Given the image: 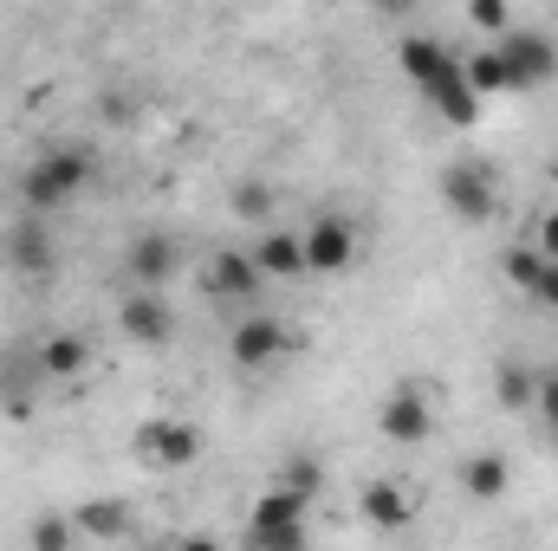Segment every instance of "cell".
Masks as SVG:
<instances>
[{
    "label": "cell",
    "mask_w": 558,
    "mask_h": 551,
    "mask_svg": "<svg viewBox=\"0 0 558 551\" xmlns=\"http://www.w3.org/2000/svg\"><path fill=\"white\" fill-rule=\"evenodd\" d=\"M377 428H384V441H397V448H422V441L435 434V409H428L422 390H390L384 409H377Z\"/></svg>",
    "instance_id": "obj_10"
},
{
    "label": "cell",
    "mask_w": 558,
    "mask_h": 551,
    "mask_svg": "<svg viewBox=\"0 0 558 551\" xmlns=\"http://www.w3.org/2000/svg\"><path fill=\"white\" fill-rule=\"evenodd\" d=\"M533 241H539V254H546V260H558V208L539 221V234H533Z\"/></svg>",
    "instance_id": "obj_31"
},
{
    "label": "cell",
    "mask_w": 558,
    "mask_h": 551,
    "mask_svg": "<svg viewBox=\"0 0 558 551\" xmlns=\"http://www.w3.org/2000/svg\"><path fill=\"white\" fill-rule=\"evenodd\" d=\"M526 298H539L546 311H558V260H546V267H539V285H533Z\"/></svg>",
    "instance_id": "obj_29"
},
{
    "label": "cell",
    "mask_w": 558,
    "mask_h": 551,
    "mask_svg": "<svg viewBox=\"0 0 558 551\" xmlns=\"http://www.w3.org/2000/svg\"><path fill=\"white\" fill-rule=\"evenodd\" d=\"M85 182H92V149L59 143V149H46L39 162H26L20 201H26V215H52V208H72V201L85 195Z\"/></svg>",
    "instance_id": "obj_1"
},
{
    "label": "cell",
    "mask_w": 558,
    "mask_h": 551,
    "mask_svg": "<svg viewBox=\"0 0 558 551\" xmlns=\"http://www.w3.org/2000/svg\"><path fill=\"white\" fill-rule=\"evenodd\" d=\"M448 59H454V52H448L441 39H428V33H410V39L397 46V65L410 72V85H428V78H435Z\"/></svg>",
    "instance_id": "obj_19"
},
{
    "label": "cell",
    "mask_w": 558,
    "mask_h": 551,
    "mask_svg": "<svg viewBox=\"0 0 558 551\" xmlns=\"http://www.w3.org/2000/svg\"><path fill=\"white\" fill-rule=\"evenodd\" d=\"M435 188H441L448 215H454V221H468V228H487V221H494V208H500V195H494V169H487L481 156L448 162V169L435 175Z\"/></svg>",
    "instance_id": "obj_2"
},
{
    "label": "cell",
    "mask_w": 558,
    "mask_h": 551,
    "mask_svg": "<svg viewBox=\"0 0 558 551\" xmlns=\"http://www.w3.org/2000/svg\"><path fill=\"white\" fill-rule=\"evenodd\" d=\"M539 267H546L539 241H526V247H507V254H500V273L513 279L520 292H533V285H539Z\"/></svg>",
    "instance_id": "obj_24"
},
{
    "label": "cell",
    "mask_w": 558,
    "mask_h": 551,
    "mask_svg": "<svg viewBox=\"0 0 558 551\" xmlns=\"http://www.w3.org/2000/svg\"><path fill=\"white\" fill-rule=\"evenodd\" d=\"M507 487H513V467L500 454H468L461 461V493L468 500H507Z\"/></svg>",
    "instance_id": "obj_16"
},
{
    "label": "cell",
    "mask_w": 558,
    "mask_h": 551,
    "mask_svg": "<svg viewBox=\"0 0 558 551\" xmlns=\"http://www.w3.org/2000/svg\"><path fill=\"white\" fill-rule=\"evenodd\" d=\"M500 59H507V78L513 91H533V85H553L558 78V46L546 33H500Z\"/></svg>",
    "instance_id": "obj_6"
},
{
    "label": "cell",
    "mask_w": 558,
    "mask_h": 551,
    "mask_svg": "<svg viewBox=\"0 0 558 551\" xmlns=\"http://www.w3.org/2000/svg\"><path fill=\"white\" fill-rule=\"evenodd\" d=\"M305 539H312L305 519L299 526H247V546H260V551H299Z\"/></svg>",
    "instance_id": "obj_27"
},
{
    "label": "cell",
    "mask_w": 558,
    "mask_h": 551,
    "mask_svg": "<svg viewBox=\"0 0 558 551\" xmlns=\"http://www.w3.org/2000/svg\"><path fill=\"white\" fill-rule=\"evenodd\" d=\"M468 20H474L481 33H507V26H513V7H507V0H468Z\"/></svg>",
    "instance_id": "obj_28"
},
{
    "label": "cell",
    "mask_w": 558,
    "mask_h": 551,
    "mask_svg": "<svg viewBox=\"0 0 558 551\" xmlns=\"http://www.w3.org/2000/svg\"><path fill=\"white\" fill-rule=\"evenodd\" d=\"M553 448H558V421H553Z\"/></svg>",
    "instance_id": "obj_33"
},
{
    "label": "cell",
    "mask_w": 558,
    "mask_h": 551,
    "mask_svg": "<svg viewBox=\"0 0 558 551\" xmlns=\"http://www.w3.org/2000/svg\"><path fill=\"white\" fill-rule=\"evenodd\" d=\"M33 551H65L72 539H78V519H59V513H46V519H33Z\"/></svg>",
    "instance_id": "obj_25"
},
{
    "label": "cell",
    "mask_w": 558,
    "mask_h": 551,
    "mask_svg": "<svg viewBox=\"0 0 558 551\" xmlns=\"http://www.w3.org/2000/svg\"><path fill=\"white\" fill-rule=\"evenodd\" d=\"M0 260H7V273L13 279H52V267H59V247H52V234L39 228V215L33 221H13L7 228V241H0Z\"/></svg>",
    "instance_id": "obj_7"
},
{
    "label": "cell",
    "mask_w": 558,
    "mask_h": 551,
    "mask_svg": "<svg viewBox=\"0 0 558 551\" xmlns=\"http://www.w3.org/2000/svg\"><path fill=\"white\" fill-rule=\"evenodd\" d=\"M274 480H279V487H292V493H305V500H318V487H325V467H318L312 454H286Z\"/></svg>",
    "instance_id": "obj_23"
},
{
    "label": "cell",
    "mask_w": 558,
    "mask_h": 551,
    "mask_svg": "<svg viewBox=\"0 0 558 551\" xmlns=\"http://www.w3.org/2000/svg\"><path fill=\"white\" fill-rule=\"evenodd\" d=\"M254 260H260V273H274V279L305 273V234H292V228H267V234L254 241Z\"/></svg>",
    "instance_id": "obj_15"
},
{
    "label": "cell",
    "mask_w": 558,
    "mask_h": 551,
    "mask_svg": "<svg viewBox=\"0 0 558 551\" xmlns=\"http://www.w3.org/2000/svg\"><path fill=\"white\" fill-rule=\"evenodd\" d=\"M39 383H52L39 344H7V351H0V415H7V421H26Z\"/></svg>",
    "instance_id": "obj_4"
},
{
    "label": "cell",
    "mask_w": 558,
    "mask_h": 551,
    "mask_svg": "<svg viewBox=\"0 0 558 551\" xmlns=\"http://www.w3.org/2000/svg\"><path fill=\"white\" fill-rule=\"evenodd\" d=\"M533 403H539V415H546V421H558V370H546V377H539Z\"/></svg>",
    "instance_id": "obj_30"
},
{
    "label": "cell",
    "mask_w": 558,
    "mask_h": 551,
    "mask_svg": "<svg viewBox=\"0 0 558 551\" xmlns=\"http://www.w3.org/2000/svg\"><path fill=\"white\" fill-rule=\"evenodd\" d=\"M279 351H292V331H286L279 318H241V325H234V338H228L234 370H267Z\"/></svg>",
    "instance_id": "obj_11"
},
{
    "label": "cell",
    "mask_w": 558,
    "mask_h": 551,
    "mask_svg": "<svg viewBox=\"0 0 558 551\" xmlns=\"http://www.w3.org/2000/svg\"><path fill=\"white\" fill-rule=\"evenodd\" d=\"M175 267H182V241L162 234V228H149V234H137L124 247V273L137 285H162V279H175Z\"/></svg>",
    "instance_id": "obj_12"
},
{
    "label": "cell",
    "mask_w": 558,
    "mask_h": 551,
    "mask_svg": "<svg viewBox=\"0 0 558 551\" xmlns=\"http://www.w3.org/2000/svg\"><path fill=\"white\" fill-rule=\"evenodd\" d=\"M137 461L143 467H162V474L195 467V461H202V428H195V421H175V415L143 421L137 428Z\"/></svg>",
    "instance_id": "obj_3"
},
{
    "label": "cell",
    "mask_w": 558,
    "mask_h": 551,
    "mask_svg": "<svg viewBox=\"0 0 558 551\" xmlns=\"http://www.w3.org/2000/svg\"><path fill=\"white\" fill-rule=\"evenodd\" d=\"M274 201H279V188H267V182H241V188H234V215H241V221H267Z\"/></svg>",
    "instance_id": "obj_26"
},
{
    "label": "cell",
    "mask_w": 558,
    "mask_h": 551,
    "mask_svg": "<svg viewBox=\"0 0 558 551\" xmlns=\"http://www.w3.org/2000/svg\"><path fill=\"white\" fill-rule=\"evenodd\" d=\"M118 331H124L131 344H143V351H156V344L175 338V311H169V298H162L156 285H137V292L118 298Z\"/></svg>",
    "instance_id": "obj_5"
},
{
    "label": "cell",
    "mask_w": 558,
    "mask_h": 551,
    "mask_svg": "<svg viewBox=\"0 0 558 551\" xmlns=\"http://www.w3.org/2000/svg\"><path fill=\"white\" fill-rule=\"evenodd\" d=\"M533 390H539V370H526V364H500L494 370V396H500V409H533Z\"/></svg>",
    "instance_id": "obj_22"
},
{
    "label": "cell",
    "mask_w": 558,
    "mask_h": 551,
    "mask_svg": "<svg viewBox=\"0 0 558 551\" xmlns=\"http://www.w3.org/2000/svg\"><path fill=\"white\" fill-rule=\"evenodd\" d=\"M260 260H254V254H234V247H228V254H215V279H208V285H215V292H221V298H254V292H260Z\"/></svg>",
    "instance_id": "obj_17"
},
{
    "label": "cell",
    "mask_w": 558,
    "mask_h": 551,
    "mask_svg": "<svg viewBox=\"0 0 558 551\" xmlns=\"http://www.w3.org/2000/svg\"><path fill=\"white\" fill-rule=\"evenodd\" d=\"M461 72H468V85H474L481 98H494V91H513V78H507V59H500V46H481L474 59H461Z\"/></svg>",
    "instance_id": "obj_21"
},
{
    "label": "cell",
    "mask_w": 558,
    "mask_h": 551,
    "mask_svg": "<svg viewBox=\"0 0 558 551\" xmlns=\"http://www.w3.org/2000/svg\"><path fill=\"white\" fill-rule=\"evenodd\" d=\"M357 506H364V519H371L377 532H403V526L416 519V500H410V493H403L397 480H371Z\"/></svg>",
    "instance_id": "obj_13"
},
{
    "label": "cell",
    "mask_w": 558,
    "mask_h": 551,
    "mask_svg": "<svg viewBox=\"0 0 558 551\" xmlns=\"http://www.w3.org/2000/svg\"><path fill=\"white\" fill-rule=\"evenodd\" d=\"M422 98H428V105H435V118H441V124H454V131H474V124H481V91L468 85L461 59H448V65L422 85Z\"/></svg>",
    "instance_id": "obj_9"
},
{
    "label": "cell",
    "mask_w": 558,
    "mask_h": 551,
    "mask_svg": "<svg viewBox=\"0 0 558 551\" xmlns=\"http://www.w3.org/2000/svg\"><path fill=\"white\" fill-rule=\"evenodd\" d=\"M39 357H46V377H52V383H78V377L92 370V338H78V331H52V338L39 344Z\"/></svg>",
    "instance_id": "obj_14"
},
{
    "label": "cell",
    "mask_w": 558,
    "mask_h": 551,
    "mask_svg": "<svg viewBox=\"0 0 558 551\" xmlns=\"http://www.w3.org/2000/svg\"><path fill=\"white\" fill-rule=\"evenodd\" d=\"M351 260H357V228L344 215H318L305 228V273H351Z\"/></svg>",
    "instance_id": "obj_8"
},
{
    "label": "cell",
    "mask_w": 558,
    "mask_h": 551,
    "mask_svg": "<svg viewBox=\"0 0 558 551\" xmlns=\"http://www.w3.org/2000/svg\"><path fill=\"white\" fill-rule=\"evenodd\" d=\"M377 7H384V13H403V7H410V0H377Z\"/></svg>",
    "instance_id": "obj_32"
},
{
    "label": "cell",
    "mask_w": 558,
    "mask_h": 551,
    "mask_svg": "<svg viewBox=\"0 0 558 551\" xmlns=\"http://www.w3.org/2000/svg\"><path fill=\"white\" fill-rule=\"evenodd\" d=\"M305 506H312L305 493H292V487H279V480H274V487L254 500V526H299V519H305Z\"/></svg>",
    "instance_id": "obj_20"
},
{
    "label": "cell",
    "mask_w": 558,
    "mask_h": 551,
    "mask_svg": "<svg viewBox=\"0 0 558 551\" xmlns=\"http://www.w3.org/2000/svg\"><path fill=\"white\" fill-rule=\"evenodd\" d=\"M78 532L85 539H131L137 526H131V506L124 500H85L78 506Z\"/></svg>",
    "instance_id": "obj_18"
}]
</instances>
